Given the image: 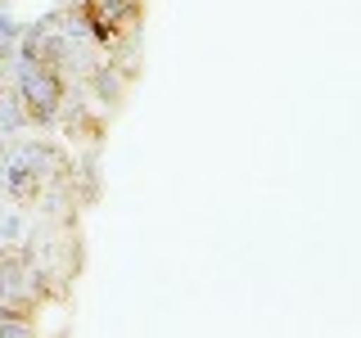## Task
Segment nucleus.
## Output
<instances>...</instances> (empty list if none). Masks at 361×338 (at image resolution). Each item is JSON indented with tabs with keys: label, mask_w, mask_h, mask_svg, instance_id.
<instances>
[{
	"label": "nucleus",
	"mask_w": 361,
	"mask_h": 338,
	"mask_svg": "<svg viewBox=\"0 0 361 338\" xmlns=\"http://www.w3.org/2000/svg\"><path fill=\"white\" fill-rule=\"evenodd\" d=\"M23 122L32 127H50L59 118L63 99H68V82L59 68H45V63H18V90H14Z\"/></svg>",
	"instance_id": "nucleus-1"
},
{
	"label": "nucleus",
	"mask_w": 361,
	"mask_h": 338,
	"mask_svg": "<svg viewBox=\"0 0 361 338\" xmlns=\"http://www.w3.org/2000/svg\"><path fill=\"white\" fill-rule=\"evenodd\" d=\"M41 158H45V144H14L5 158V189L14 203H37L41 199Z\"/></svg>",
	"instance_id": "nucleus-2"
},
{
	"label": "nucleus",
	"mask_w": 361,
	"mask_h": 338,
	"mask_svg": "<svg viewBox=\"0 0 361 338\" xmlns=\"http://www.w3.org/2000/svg\"><path fill=\"white\" fill-rule=\"evenodd\" d=\"M90 86H95V95L104 99V104H118V99H122V82H118V73H113L109 63L90 68Z\"/></svg>",
	"instance_id": "nucleus-3"
},
{
	"label": "nucleus",
	"mask_w": 361,
	"mask_h": 338,
	"mask_svg": "<svg viewBox=\"0 0 361 338\" xmlns=\"http://www.w3.org/2000/svg\"><path fill=\"white\" fill-rule=\"evenodd\" d=\"M0 95H5V86H0Z\"/></svg>",
	"instance_id": "nucleus-4"
}]
</instances>
